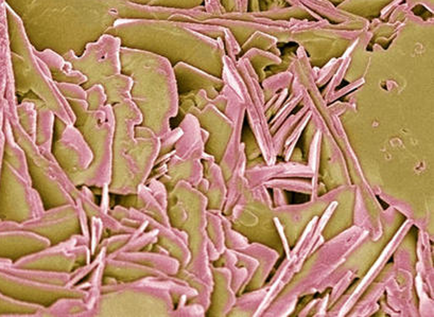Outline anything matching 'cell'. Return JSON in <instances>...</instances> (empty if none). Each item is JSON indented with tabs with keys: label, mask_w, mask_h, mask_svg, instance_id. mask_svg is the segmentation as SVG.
Segmentation results:
<instances>
[{
	"label": "cell",
	"mask_w": 434,
	"mask_h": 317,
	"mask_svg": "<svg viewBox=\"0 0 434 317\" xmlns=\"http://www.w3.org/2000/svg\"><path fill=\"white\" fill-rule=\"evenodd\" d=\"M390 248H391V244H390V245H389V246H388V247H386V249H385V250H384V251H383V254H382V256H381V257H380V258H379V259H378V261H377V262H376V264H375V266H374V267H373V268H372V269H371V271H369V273H368V274H367V276H366V277H365V278H364V280H363V281H362V283H361V284H360V285H359V286H358V289H357V291H356V292H355V294H357V292H358V291H359V290H360V287H361V286H363V284H364V283H365V282H366V281H367V280H368V278H369V277H371V276H372V275H373V274H374V272H375V271H376V268H377V267H378V266H379V265H380V263H381V262H382V260H383V258H384V256H385V255H386V252H388V250H389V249H390Z\"/></svg>",
	"instance_id": "cell-1"
}]
</instances>
